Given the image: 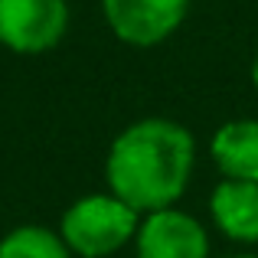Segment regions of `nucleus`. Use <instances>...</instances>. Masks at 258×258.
I'll list each match as a JSON object with an SVG mask.
<instances>
[{
    "label": "nucleus",
    "mask_w": 258,
    "mask_h": 258,
    "mask_svg": "<svg viewBox=\"0 0 258 258\" xmlns=\"http://www.w3.org/2000/svg\"><path fill=\"white\" fill-rule=\"evenodd\" d=\"M193 134L170 118H144L114 138L105 160L108 189L138 213H157L183 196L193 173Z\"/></svg>",
    "instance_id": "obj_1"
},
{
    "label": "nucleus",
    "mask_w": 258,
    "mask_h": 258,
    "mask_svg": "<svg viewBox=\"0 0 258 258\" xmlns=\"http://www.w3.org/2000/svg\"><path fill=\"white\" fill-rule=\"evenodd\" d=\"M138 209H131L114 193H88L62 213L59 235L69 252L82 258H108L138 235Z\"/></svg>",
    "instance_id": "obj_2"
},
{
    "label": "nucleus",
    "mask_w": 258,
    "mask_h": 258,
    "mask_svg": "<svg viewBox=\"0 0 258 258\" xmlns=\"http://www.w3.org/2000/svg\"><path fill=\"white\" fill-rule=\"evenodd\" d=\"M69 30L66 0H0V46L23 56L49 52Z\"/></svg>",
    "instance_id": "obj_3"
},
{
    "label": "nucleus",
    "mask_w": 258,
    "mask_h": 258,
    "mask_svg": "<svg viewBox=\"0 0 258 258\" xmlns=\"http://www.w3.org/2000/svg\"><path fill=\"white\" fill-rule=\"evenodd\" d=\"M189 0H101L108 26L131 46H157L186 17Z\"/></svg>",
    "instance_id": "obj_4"
},
{
    "label": "nucleus",
    "mask_w": 258,
    "mask_h": 258,
    "mask_svg": "<svg viewBox=\"0 0 258 258\" xmlns=\"http://www.w3.org/2000/svg\"><path fill=\"white\" fill-rule=\"evenodd\" d=\"M138 258H209V235L193 216L167 206L147 213L134 235Z\"/></svg>",
    "instance_id": "obj_5"
},
{
    "label": "nucleus",
    "mask_w": 258,
    "mask_h": 258,
    "mask_svg": "<svg viewBox=\"0 0 258 258\" xmlns=\"http://www.w3.org/2000/svg\"><path fill=\"white\" fill-rule=\"evenodd\" d=\"M213 222L232 242H258V183L222 180L209 196Z\"/></svg>",
    "instance_id": "obj_6"
},
{
    "label": "nucleus",
    "mask_w": 258,
    "mask_h": 258,
    "mask_svg": "<svg viewBox=\"0 0 258 258\" xmlns=\"http://www.w3.org/2000/svg\"><path fill=\"white\" fill-rule=\"evenodd\" d=\"M213 160L229 180L258 183V121L255 118L226 121L213 134Z\"/></svg>",
    "instance_id": "obj_7"
},
{
    "label": "nucleus",
    "mask_w": 258,
    "mask_h": 258,
    "mask_svg": "<svg viewBox=\"0 0 258 258\" xmlns=\"http://www.w3.org/2000/svg\"><path fill=\"white\" fill-rule=\"evenodd\" d=\"M0 258H72V252L52 229L17 226L0 239Z\"/></svg>",
    "instance_id": "obj_8"
},
{
    "label": "nucleus",
    "mask_w": 258,
    "mask_h": 258,
    "mask_svg": "<svg viewBox=\"0 0 258 258\" xmlns=\"http://www.w3.org/2000/svg\"><path fill=\"white\" fill-rule=\"evenodd\" d=\"M252 82H255V88H258V56H255V62H252Z\"/></svg>",
    "instance_id": "obj_9"
},
{
    "label": "nucleus",
    "mask_w": 258,
    "mask_h": 258,
    "mask_svg": "<svg viewBox=\"0 0 258 258\" xmlns=\"http://www.w3.org/2000/svg\"><path fill=\"white\" fill-rule=\"evenodd\" d=\"M226 258H258V255H226Z\"/></svg>",
    "instance_id": "obj_10"
}]
</instances>
